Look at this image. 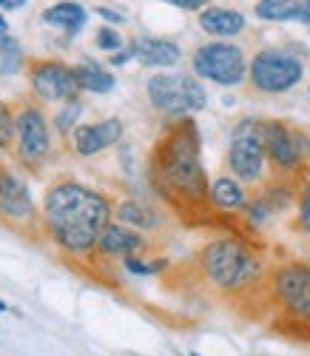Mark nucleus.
<instances>
[{"label":"nucleus","instance_id":"f3484780","mask_svg":"<svg viewBox=\"0 0 310 356\" xmlns=\"http://www.w3.org/2000/svg\"><path fill=\"white\" fill-rule=\"evenodd\" d=\"M199 29L213 38H234L245 29V15L225 6H205L199 12Z\"/></svg>","mask_w":310,"mask_h":356},{"label":"nucleus","instance_id":"2f4dec72","mask_svg":"<svg viewBox=\"0 0 310 356\" xmlns=\"http://www.w3.org/2000/svg\"><path fill=\"white\" fill-rule=\"evenodd\" d=\"M299 20L310 26V3H307V0H304V6H302V17H299Z\"/></svg>","mask_w":310,"mask_h":356},{"label":"nucleus","instance_id":"20e7f679","mask_svg":"<svg viewBox=\"0 0 310 356\" xmlns=\"http://www.w3.org/2000/svg\"><path fill=\"white\" fill-rule=\"evenodd\" d=\"M197 265L205 282L228 296H245L265 282V265L259 254L239 236H222L208 243L199 251Z\"/></svg>","mask_w":310,"mask_h":356},{"label":"nucleus","instance_id":"f8f14e48","mask_svg":"<svg viewBox=\"0 0 310 356\" xmlns=\"http://www.w3.org/2000/svg\"><path fill=\"white\" fill-rule=\"evenodd\" d=\"M26 80H28V88H32V97L49 106L74 100L80 92L74 66H66L63 60H51V57H28Z\"/></svg>","mask_w":310,"mask_h":356},{"label":"nucleus","instance_id":"c756f323","mask_svg":"<svg viewBox=\"0 0 310 356\" xmlns=\"http://www.w3.org/2000/svg\"><path fill=\"white\" fill-rule=\"evenodd\" d=\"M131 57H134V54H131V49H120V51H114V54L108 57V63H111V66H126V63L131 60Z\"/></svg>","mask_w":310,"mask_h":356},{"label":"nucleus","instance_id":"39448f33","mask_svg":"<svg viewBox=\"0 0 310 356\" xmlns=\"http://www.w3.org/2000/svg\"><path fill=\"white\" fill-rule=\"evenodd\" d=\"M15 123H17V140H15V157L26 171L38 174L51 154V129L49 117L40 108L38 100H23L15 108Z\"/></svg>","mask_w":310,"mask_h":356},{"label":"nucleus","instance_id":"cd10ccee","mask_svg":"<svg viewBox=\"0 0 310 356\" xmlns=\"http://www.w3.org/2000/svg\"><path fill=\"white\" fill-rule=\"evenodd\" d=\"M165 3L177 6V9H185V12H199L208 6V0H165Z\"/></svg>","mask_w":310,"mask_h":356},{"label":"nucleus","instance_id":"9b49d317","mask_svg":"<svg viewBox=\"0 0 310 356\" xmlns=\"http://www.w3.org/2000/svg\"><path fill=\"white\" fill-rule=\"evenodd\" d=\"M262 143L276 171L296 174L310 160V137L285 120H262Z\"/></svg>","mask_w":310,"mask_h":356},{"label":"nucleus","instance_id":"4468645a","mask_svg":"<svg viewBox=\"0 0 310 356\" xmlns=\"http://www.w3.org/2000/svg\"><path fill=\"white\" fill-rule=\"evenodd\" d=\"M120 140H122V123L117 117H108V120H100V123H88V126H77L72 134V145L80 157H95Z\"/></svg>","mask_w":310,"mask_h":356},{"label":"nucleus","instance_id":"9d476101","mask_svg":"<svg viewBox=\"0 0 310 356\" xmlns=\"http://www.w3.org/2000/svg\"><path fill=\"white\" fill-rule=\"evenodd\" d=\"M191 69L197 77L225 88H234L247 77L245 51L236 43H225V40L202 43L191 57Z\"/></svg>","mask_w":310,"mask_h":356},{"label":"nucleus","instance_id":"6e6552de","mask_svg":"<svg viewBox=\"0 0 310 356\" xmlns=\"http://www.w3.org/2000/svg\"><path fill=\"white\" fill-rule=\"evenodd\" d=\"M265 143H262V120L247 117L234 129L228 145V168L242 186H259L265 180Z\"/></svg>","mask_w":310,"mask_h":356},{"label":"nucleus","instance_id":"f03ea898","mask_svg":"<svg viewBox=\"0 0 310 356\" xmlns=\"http://www.w3.org/2000/svg\"><path fill=\"white\" fill-rule=\"evenodd\" d=\"M111 211L114 209L106 194L69 180V177L54 180L43 197L46 234L63 254L80 259L95 254L100 234L111 222Z\"/></svg>","mask_w":310,"mask_h":356},{"label":"nucleus","instance_id":"dca6fc26","mask_svg":"<svg viewBox=\"0 0 310 356\" xmlns=\"http://www.w3.org/2000/svg\"><path fill=\"white\" fill-rule=\"evenodd\" d=\"M40 20L46 26L63 29L66 38H77L83 32L88 15H85V9L80 3H74V0H60V3H54V6H49V9L40 12Z\"/></svg>","mask_w":310,"mask_h":356},{"label":"nucleus","instance_id":"7c9ffc66","mask_svg":"<svg viewBox=\"0 0 310 356\" xmlns=\"http://www.w3.org/2000/svg\"><path fill=\"white\" fill-rule=\"evenodd\" d=\"M23 6H26V0H0V12H15Z\"/></svg>","mask_w":310,"mask_h":356},{"label":"nucleus","instance_id":"4be33fe9","mask_svg":"<svg viewBox=\"0 0 310 356\" xmlns=\"http://www.w3.org/2000/svg\"><path fill=\"white\" fill-rule=\"evenodd\" d=\"M26 60H28V57L23 54V46L15 38H9V35H0V74L12 77V74L23 72Z\"/></svg>","mask_w":310,"mask_h":356},{"label":"nucleus","instance_id":"c9c22d12","mask_svg":"<svg viewBox=\"0 0 310 356\" xmlns=\"http://www.w3.org/2000/svg\"><path fill=\"white\" fill-rule=\"evenodd\" d=\"M307 3H310V0H307Z\"/></svg>","mask_w":310,"mask_h":356},{"label":"nucleus","instance_id":"f704fd0d","mask_svg":"<svg viewBox=\"0 0 310 356\" xmlns=\"http://www.w3.org/2000/svg\"><path fill=\"white\" fill-rule=\"evenodd\" d=\"M191 356H199V353H191Z\"/></svg>","mask_w":310,"mask_h":356},{"label":"nucleus","instance_id":"72a5a7b5","mask_svg":"<svg viewBox=\"0 0 310 356\" xmlns=\"http://www.w3.org/2000/svg\"><path fill=\"white\" fill-rule=\"evenodd\" d=\"M6 311H9V308H6V302H3V300H0V314H6Z\"/></svg>","mask_w":310,"mask_h":356},{"label":"nucleus","instance_id":"b1692460","mask_svg":"<svg viewBox=\"0 0 310 356\" xmlns=\"http://www.w3.org/2000/svg\"><path fill=\"white\" fill-rule=\"evenodd\" d=\"M17 140V123H15V108L0 100V152H15Z\"/></svg>","mask_w":310,"mask_h":356},{"label":"nucleus","instance_id":"bb28decb","mask_svg":"<svg viewBox=\"0 0 310 356\" xmlns=\"http://www.w3.org/2000/svg\"><path fill=\"white\" fill-rule=\"evenodd\" d=\"M296 231L310 234V183L299 194V217H296Z\"/></svg>","mask_w":310,"mask_h":356},{"label":"nucleus","instance_id":"ddd939ff","mask_svg":"<svg viewBox=\"0 0 310 356\" xmlns=\"http://www.w3.org/2000/svg\"><path fill=\"white\" fill-rule=\"evenodd\" d=\"M140 251H145V236L137 228H129L117 220H111L106 225V231L100 234L95 257H108V259H129L137 257Z\"/></svg>","mask_w":310,"mask_h":356},{"label":"nucleus","instance_id":"0eeeda50","mask_svg":"<svg viewBox=\"0 0 310 356\" xmlns=\"http://www.w3.org/2000/svg\"><path fill=\"white\" fill-rule=\"evenodd\" d=\"M0 222H6L9 228L35 243L49 236L46 222L35 209L32 194H28V186L6 168H0Z\"/></svg>","mask_w":310,"mask_h":356},{"label":"nucleus","instance_id":"4c0bfd02","mask_svg":"<svg viewBox=\"0 0 310 356\" xmlns=\"http://www.w3.org/2000/svg\"><path fill=\"white\" fill-rule=\"evenodd\" d=\"M307 265H310V262H307Z\"/></svg>","mask_w":310,"mask_h":356},{"label":"nucleus","instance_id":"5701e85b","mask_svg":"<svg viewBox=\"0 0 310 356\" xmlns=\"http://www.w3.org/2000/svg\"><path fill=\"white\" fill-rule=\"evenodd\" d=\"M83 100L80 97H74V100H66L63 106H60L57 111H54V117H51V129L57 131V134H63V137H69V134H74V129H77V120L83 117Z\"/></svg>","mask_w":310,"mask_h":356},{"label":"nucleus","instance_id":"a878e982","mask_svg":"<svg viewBox=\"0 0 310 356\" xmlns=\"http://www.w3.org/2000/svg\"><path fill=\"white\" fill-rule=\"evenodd\" d=\"M122 265H126V271L129 274H140V277H148V274H157L165 268V262H142L137 257H129V259H122Z\"/></svg>","mask_w":310,"mask_h":356},{"label":"nucleus","instance_id":"412c9836","mask_svg":"<svg viewBox=\"0 0 310 356\" xmlns=\"http://www.w3.org/2000/svg\"><path fill=\"white\" fill-rule=\"evenodd\" d=\"M302 6H304V0H259L254 12L259 20L285 23V20H299Z\"/></svg>","mask_w":310,"mask_h":356},{"label":"nucleus","instance_id":"c85d7f7f","mask_svg":"<svg viewBox=\"0 0 310 356\" xmlns=\"http://www.w3.org/2000/svg\"><path fill=\"white\" fill-rule=\"evenodd\" d=\"M95 15H100V17L108 20V23H126V17H122L120 12H114V9H108V6H97Z\"/></svg>","mask_w":310,"mask_h":356},{"label":"nucleus","instance_id":"6ab92c4d","mask_svg":"<svg viewBox=\"0 0 310 356\" xmlns=\"http://www.w3.org/2000/svg\"><path fill=\"white\" fill-rule=\"evenodd\" d=\"M211 202H213V209L239 211L247 205L245 186L236 180V177H216V180L211 183Z\"/></svg>","mask_w":310,"mask_h":356},{"label":"nucleus","instance_id":"e433bc0d","mask_svg":"<svg viewBox=\"0 0 310 356\" xmlns=\"http://www.w3.org/2000/svg\"><path fill=\"white\" fill-rule=\"evenodd\" d=\"M0 168H3V165H0Z\"/></svg>","mask_w":310,"mask_h":356},{"label":"nucleus","instance_id":"a211bd4d","mask_svg":"<svg viewBox=\"0 0 310 356\" xmlns=\"http://www.w3.org/2000/svg\"><path fill=\"white\" fill-rule=\"evenodd\" d=\"M74 77H77L80 92H91V95H108L117 83L114 74L106 66H100L97 60H91V57H83L74 66Z\"/></svg>","mask_w":310,"mask_h":356},{"label":"nucleus","instance_id":"423d86ee","mask_svg":"<svg viewBox=\"0 0 310 356\" xmlns=\"http://www.w3.org/2000/svg\"><path fill=\"white\" fill-rule=\"evenodd\" d=\"M151 106L160 114H168L174 120L188 117L191 111H199L208 106L205 86L191 74H154L145 86Z\"/></svg>","mask_w":310,"mask_h":356},{"label":"nucleus","instance_id":"1a4fd4ad","mask_svg":"<svg viewBox=\"0 0 310 356\" xmlns=\"http://www.w3.org/2000/svg\"><path fill=\"white\" fill-rule=\"evenodd\" d=\"M251 86L262 95H285L304 77V66L296 54L282 49H262L247 63Z\"/></svg>","mask_w":310,"mask_h":356},{"label":"nucleus","instance_id":"393cba45","mask_svg":"<svg viewBox=\"0 0 310 356\" xmlns=\"http://www.w3.org/2000/svg\"><path fill=\"white\" fill-rule=\"evenodd\" d=\"M95 43H97L100 49L111 51V54L122 49V38H120V32H117V29H111V26H100V29H97V35H95Z\"/></svg>","mask_w":310,"mask_h":356},{"label":"nucleus","instance_id":"f257e3e1","mask_svg":"<svg viewBox=\"0 0 310 356\" xmlns=\"http://www.w3.org/2000/svg\"><path fill=\"white\" fill-rule=\"evenodd\" d=\"M148 180L182 222L211 220V186L202 165V140L191 117L174 120L148 154Z\"/></svg>","mask_w":310,"mask_h":356},{"label":"nucleus","instance_id":"473e14b6","mask_svg":"<svg viewBox=\"0 0 310 356\" xmlns=\"http://www.w3.org/2000/svg\"><path fill=\"white\" fill-rule=\"evenodd\" d=\"M0 35H9V23H6L3 15H0Z\"/></svg>","mask_w":310,"mask_h":356},{"label":"nucleus","instance_id":"7ed1b4c3","mask_svg":"<svg viewBox=\"0 0 310 356\" xmlns=\"http://www.w3.org/2000/svg\"><path fill=\"white\" fill-rule=\"evenodd\" d=\"M262 296L276 314L273 331L310 342V265L291 259L282 262L265 277Z\"/></svg>","mask_w":310,"mask_h":356},{"label":"nucleus","instance_id":"2eb2a0df","mask_svg":"<svg viewBox=\"0 0 310 356\" xmlns=\"http://www.w3.org/2000/svg\"><path fill=\"white\" fill-rule=\"evenodd\" d=\"M129 49L142 66H157V69L177 66L182 57L179 46L174 40H163V38H137Z\"/></svg>","mask_w":310,"mask_h":356},{"label":"nucleus","instance_id":"aec40b11","mask_svg":"<svg viewBox=\"0 0 310 356\" xmlns=\"http://www.w3.org/2000/svg\"><path fill=\"white\" fill-rule=\"evenodd\" d=\"M114 214H117V222L137 228V231H151V228L160 225V214L142 200H122Z\"/></svg>","mask_w":310,"mask_h":356}]
</instances>
